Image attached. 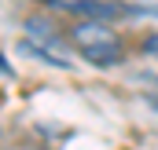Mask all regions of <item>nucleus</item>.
I'll use <instances>...</instances> for the list:
<instances>
[{
  "instance_id": "obj_1",
  "label": "nucleus",
  "mask_w": 158,
  "mask_h": 150,
  "mask_svg": "<svg viewBox=\"0 0 158 150\" xmlns=\"http://www.w3.org/2000/svg\"><path fill=\"white\" fill-rule=\"evenodd\" d=\"M66 40L77 48L85 59H92L96 66H114V62L121 59L118 33H110V26H103V22L81 18V22H74V26L66 30Z\"/></svg>"
},
{
  "instance_id": "obj_2",
  "label": "nucleus",
  "mask_w": 158,
  "mask_h": 150,
  "mask_svg": "<svg viewBox=\"0 0 158 150\" xmlns=\"http://www.w3.org/2000/svg\"><path fill=\"white\" fill-rule=\"evenodd\" d=\"M26 48H33L40 59H48L52 66H74V62H70V48H66V40L55 37L52 30H44L40 22H30V40H26Z\"/></svg>"
},
{
  "instance_id": "obj_3",
  "label": "nucleus",
  "mask_w": 158,
  "mask_h": 150,
  "mask_svg": "<svg viewBox=\"0 0 158 150\" xmlns=\"http://www.w3.org/2000/svg\"><path fill=\"white\" fill-rule=\"evenodd\" d=\"M55 11H66V15H81L88 22H103V18H118L121 7L118 4H99V0H48Z\"/></svg>"
},
{
  "instance_id": "obj_4",
  "label": "nucleus",
  "mask_w": 158,
  "mask_h": 150,
  "mask_svg": "<svg viewBox=\"0 0 158 150\" xmlns=\"http://www.w3.org/2000/svg\"><path fill=\"white\" fill-rule=\"evenodd\" d=\"M143 51H147V55H155V59H158V33H155V37H147V40H143Z\"/></svg>"
}]
</instances>
